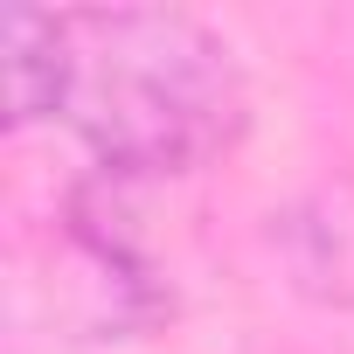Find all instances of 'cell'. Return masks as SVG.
<instances>
[{"label": "cell", "instance_id": "6da1fadb", "mask_svg": "<svg viewBox=\"0 0 354 354\" xmlns=\"http://www.w3.org/2000/svg\"><path fill=\"white\" fill-rule=\"evenodd\" d=\"M70 84L63 118L104 160V174H195L223 160L250 125L236 49L174 8L63 15Z\"/></svg>", "mask_w": 354, "mask_h": 354}, {"label": "cell", "instance_id": "7a4b0ae2", "mask_svg": "<svg viewBox=\"0 0 354 354\" xmlns=\"http://www.w3.org/2000/svg\"><path fill=\"white\" fill-rule=\"evenodd\" d=\"M63 84H70L63 15L15 8V15H8V125L63 118Z\"/></svg>", "mask_w": 354, "mask_h": 354}]
</instances>
